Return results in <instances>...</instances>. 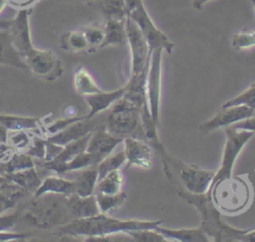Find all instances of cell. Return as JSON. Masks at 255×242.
<instances>
[{"mask_svg":"<svg viewBox=\"0 0 255 242\" xmlns=\"http://www.w3.org/2000/svg\"><path fill=\"white\" fill-rule=\"evenodd\" d=\"M69 1H71V0H69ZM77 1H86V2H92V1H94V0H77Z\"/></svg>","mask_w":255,"mask_h":242,"instance_id":"cell-48","label":"cell"},{"mask_svg":"<svg viewBox=\"0 0 255 242\" xmlns=\"http://www.w3.org/2000/svg\"><path fill=\"white\" fill-rule=\"evenodd\" d=\"M141 111L122 97L110 109L105 126L112 134L124 139L126 137L143 136Z\"/></svg>","mask_w":255,"mask_h":242,"instance_id":"cell-6","label":"cell"},{"mask_svg":"<svg viewBox=\"0 0 255 242\" xmlns=\"http://www.w3.org/2000/svg\"><path fill=\"white\" fill-rule=\"evenodd\" d=\"M124 185V174L122 170L116 169L102 178H100L97 182L95 192L103 193V194H116L123 190Z\"/></svg>","mask_w":255,"mask_h":242,"instance_id":"cell-28","label":"cell"},{"mask_svg":"<svg viewBox=\"0 0 255 242\" xmlns=\"http://www.w3.org/2000/svg\"><path fill=\"white\" fill-rule=\"evenodd\" d=\"M162 49L151 51L149 66L146 74L145 90L149 114L152 120L158 123L161 101V55Z\"/></svg>","mask_w":255,"mask_h":242,"instance_id":"cell-11","label":"cell"},{"mask_svg":"<svg viewBox=\"0 0 255 242\" xmlns=\"http://www.w3.org/2000/svg\"><path fill=\"white\" fill-rule=\"evenodd\" d=\"M178 195L187 203L193 205L200 213V228L208 237L216 242H241L246 230L233 227L222 220V212L213 203L210 195L190 193L186 190L178 191Z\"/></svg>","mask_w":255,"mask_h":242,"instance_id":"cell-4","label":"cell"},{"mask_svg":"<svg viewBox=\"0 0 255 242\" xmlns=\"http://www.w3.org/2000/svg\"><path fill=\"white\" fill-rule=\"evenodd\" d=\"M160 223V220L120 219L100 212L91 217L74 219L56 229V233L61 236L91 238L116 233H128L132 230L155 229Z\"/></svg>","mask_w":255,"mask_h":242,"instance_id":"cell-3","label":"cell"},{"mask_svg":"<svg viewBox=\"0 0 255 242\" xmlns=\"http://www.w3.org/2000/svg\"><path fill=\"white\" fill-rule=\"evenodd\" d=\"M67 198L68 195L58 193L33 196L17 210L18 221L38 230H56L73 220Z\"/></svg>","mask_w":255,"mask_h":242,"instance_id":"cell-2","label":"cell"},{"mask_svg":"<svg viewBox=\"0 0 255 242\" xmlns=\"http://www.w3.org/2000/svg\"><path fill=\"white\" fill-rule=\"evenodd\" d=\"M74 87L76 92L83 98L102 91L92 74L83 66H79L74 73Z\"/></svg>","mask_w":255,"mask_h":242,"instance_id":"cell-25","label":"cell"},{"mask_svg":"<svg viewBox=\"0 0 255 242\" xmlns=\"http://www.w3.org/2000/svg\"><path fill=\"white\" fill-rule=\"evenodd\" d=\"M16 153V149L7 140L0 141V163L9 161Z\"/></svg>","mask_w":255,"mask_h":242,"instance_id":"cell-40","label":"cell"},{"mask_svg":"<svg viewBox=\"0 0 255 242\" xmlns=\"http://www.w3.org/2000/svg\"><path fill=\"white\" fill-rule=\"evenodd\" d=\"M125 2L128 16L139 28L150 50L162 49L170 54L174 45L167 36L156 27L144 6L143 0H125Z\"/></svg>","mask_w":255,"mask_h":242,"instance_id":"cell-8","label":"cell"},{"mask_svg":"<svg viewBox=\"0 0 255 242\" xmlns=\"http://www.w3.org/2000/svg\"><path fill=\"white\" fill-rule=\"evenodd\" d=\"M208 1L210 0H192V7L196 10H200ZM251 2H255V0H251Z\"/></svg>","mask_w":255,"mask_h":242,"instance_id":"cell-44","label":"cell"},{"mask_svg":"<svg viewBox=\"0 0 255 242\" xmlns=\"http://www.w3.org/2000/svg\"><path fill=\"white\" fill-rule=\"evenodd\" d=\"M155 230L161 233L165 238H169L172 240L180 241V242H207L209 241V237L205 234V232L200 228H166L161 227L160 225L155 227Z\"/></svg>","mask_w":255,"mask_h":242,"instance_id":"cell-22","label":"cell"},{"mask_svg":"<svg viewBox=\"0 0 255 242\" xmlns=\"http://www.w3.org/2000/svg\"><path fill=\"white\" fill-rule=\"evenodd\" d=\"M62 47L72 52H84L90 49L82 29L73 30L64 34L62 36Z\"/></svg>","mask_w":255,"mask_h":242,"instance_id":"cell-30","label":"cell"},{"mask_svg":"<svg viewBox=\"0 0 255 242\" xmlns=\"http://www.w3.org/2000/svg\"><path fill=\"white\" fill-rule=\"evenodd\" d=\"M88 5L98 11L106 20H126L128 16L125 0H94L89 2Z\"/></svg>","mask_w":255,"mask_h":242,"instance_id":"cell-23","label":"cell"},{"mask_svg":"<svg viewBox=\"0 0 255 242\" xmlns=\"http://www.w3.org/2000/svg\"><path fill=\"white\" fill-rule=\"evenodd\" d=\"M33 166H35V161L30 155L27 153L17 152L9 161L0 163V175H6Z\"/></svg>","mask_w":255,"mask_h":242,"instance_id":"cell-29","label":"cell"},{"mask_svg":"<svg viewBox=\"0 0 255 242\" xmlns=\"http://www.w3.org/2000/svg\"><path fill=\"white\" fill-rule=\"evenodd\" d=\"M253 5H254V9H255V2H253Z\"/></svg>","mask_w":255,"mask_h":242,"instance_id":"cell-49","label":"cell"},{"mask_svg":"<svg viewBox=\"0 0 255 242\" xmlns=\"http://www.w3.org/2000/svg\"><path fill=\"white\" fill-rule=\"evenodd\" d=\"M128 234L136 242H165L166 238L155 229H141L128 231Z\"/></svg>","mask_w":255,"mask_h":242,"instance_id":"cell-36","label":"cell"},{"mask_svg":"<svg viewBox=\"0 0 255 242\" xmlns=\"http://www.w3.org/2000/svg\"><path fill=\"white\" fill-rule=\"evenodd\" d=\"M12 24V19H0V30H9Z\"/></svg>","mask_w":255,"mask_h":242,"instance_id":"cell-45","label":"cell"},{"mask_svg":"<svg viewBox=\"0 0 255 242\" xmlns=\"http://www.w3.org/2000/svg\"><path fill=\"white\" fill-rule=\"evenodd\" d=\"M18 222V212L13 213H3L0 215V232L10 231Z\"/></svg>","mask_w":255,"mask_h":242,"instance_id":"cell-39","label":"cell"},{"mask_svg":"<svg viewBox=\"0 0 255 242\" xmlns=\"http://www.w3.org/2000/svg\"><path fill=\"white\" fill-rule=\"evenodd\" d=\"M126 163V153L125 150L114 153V154H109L105 158H103L98 164H97V169L99 173V179L108 174L109 172L121 168V166ZM98 179V180H99Z\"/></svg>","mask_w":255,"mask_h":242,"instance_id":"cell-32","label":"cell"},{"mask_svg":"<svg viewBox=\"0 0 255 242\" xmlns=\"http://www.w3.org/2000/svg\"><path fill=\"white\" fill-rule=\"evenodd\" d=\"M231 46L237 51L255 47V31H243L234 34L231 39Z\"/></svg>","mask_w":255,"mask_h":242,"instance_id":"cell-37","label":"cell"},{"mask_svg":"<svg viewBox=\"0 0 255 242\" xmlns=\"http://www.w3.org/2000/svg\"><path fill=\"white\" fill-rule=\"evenodd\" d=\"M163 168L166 176L170 180L173 179V172L177 171L179 180L183 184L185 190L195 194L207 192L215 174V170L187 165L175 159L170 154L163 161Z\"/></svg>","mask_w":255,"mask_h":242,"instance_id":"cell-7","label":"cell"},{"mask_svg":"<svg viewBox=\"0 0 255 242\" xmlns=\"http://www.w3.org/2000/svg\"><path fill=\"white\" fill-rule=\"evenodd\" d=\"M5 176L25 188L29 193H34L42 182L36 165L30 168L6 174Z\"/></svg>","mask_w":255,"mask_h":242,"instance_id":"cell-27","label":"cell"},{"mask_svg":"<svg viewBox=\"0 0 255 242\" xmlns=\"http://www.w3.org/2000/svg\"><path fill=\"white\" fill-rule=\"evenodd\" d=\"M32 158L35 157L39 160H45L46 157V138L34 134L31 146L25 152Z\"/></svg>","mask_w":255,"mask_h":242,"instance_id":"cell-38","label":"cell"},{"mask_svg":"<svg viewBox=\"0 0 255 242\" xmlns=\"http://www.w3.org/2000/svg\"><path fill=\"white\" fill-rule=\"evenodd\" d=\"M75 182V193L80 196H90L95 193L96 185L99 179V173L96 166L72 172Z\"/></svg>","mask_w":255,"mask_h":242,"instance_id":"cell-21","label":"cell"},{"mask_svg":"<svg viewBox=\"0 0 255 242\" xmlns=\"http://www.w3.org/2000/svg\"><path fill=\"white\" fill-rule=\"evenodd\" d=\"M76 187L73 179L66 178L64 175L51 174L45 177L40 186L33 193V196H38L44 193H58L70 195L75 193Z\"/></svg>","mask_w":255,"mask_h":242,"instance_id":"cell-19","label":"cell"},{"mask_svg":"<svg viewBox=\"0 0 255 242\" xmlns=\"http://www.w3.org/2000/svg\"><path fill=\"white\" fill-rule=\"evenodd\" d=\"M125 142L126 168L135 166L141 169H149L152 166V152L150 145L138 137H126Z\"/></svg>","mask_w":255,"mask_h":242,"instance_id":"cell-13","label":"cell"},{"mask_svg":"<svg viewBox=\"0 0 255 242\" xmlns=\"http://www.w3.org/2000/svg\"><path fill=\"white\" fill-rule=\"evenodd\" d=\"M96 118L97 117L88 118L85 116L83 119L74 121L61 131L47 137V139L59 145H65L69 142L75 141L91 133L97 126L100 125L99 121L96 120Z\"/></svg>","mask_w":255,"mask_h":242,"instance_id":"cell-15","label":"cell"},{"mask_svg":"<svg viewBox=\"0 0 255 242\" xmlns=\"http://www.w3.org/2000/svg\"><path fill=\"white\" fill-rule=\"evenodd\" d=\"M146 74H130V77L124 86L125 94L124 98L127 99L129 103L137 107L140 111L148 108L147 98H146V90H145V81Z\"/></svg>","mask_w":255,"mask_h":242,"instance_id":"cell-16","label":"cell"},{"mask_svg":"<svg viewBox=\"0 0 255 242\" xmlns=\"http://www.w3.org/2000/svg\"><path fill=\"white\" fill-rule=\"evenodd\" d=\"M67 201L73 220L91 217L100 213L95 194L90 196H80L73 193L68 195Z\"/></svg>","mask_w":255,"mask_h":242,"instance_id":"cell-18","label":"cell"},{"mask_svg":"<svg viewBox=\"0 0 255 242\" xmlns=\"http://www.w3.org/2000/svg\"><path fill=\"white\" fill-rule=\"evenodd\" d=\"M254 134V131L247 129L235 128L233 126L226 128L220 167L215 170V174L210 186L222 178L230 177L233 175V167L238 155L240 154L247 141L253 137Z\"/></svg>","mask_w":255,"mask_h":242,"instance_id":"cell-9","label":"cell"},{"mask_svg":"<svg viewBox=\"0 0 255 242\" xmlns=\"http://www.w3.org/2000/svg\"><path fill=\"white\" fill-rule=\"evenodd\" d=\"M7 4L10 5L13 8H16L17 10H23V9H30L37 0H6Z\"/></svg>","mask_w":255,"mask_h":242,"instance_id":"cell-41","label":"cell"},{"mask_svg":"<svg viewBox=\"0 0 255 242\" xmlns=\"http://www.w3.org/2000/svg\"><path fill=\"white\" fill-rule=\"evenodd\" d=\"M125 94V88H120L115 91H101L97 94L88 96L85 99L90 110L86 115L88 118H94L100 115L102 112L110 109L118 100H120Z\"/></svg>","mask_w":255,"mask_h":242,"instance_id":"cell-17","label":"cell"},{"mask_svg":"<svg viewBox=\"0 0 255 242\" xmlns=\"http://www.w3.org/2000/svg\"><path fill=\"white\" fill-rule=\"evenodd\" d=\"M94 194L101 213H108L120 207L127 198V194L123 190L116 194H103L99 192H95Z\"/></svg>","mask_w":255,"mask_h":242,"instance_id":"cell-31","label":"cell"},{"mask_svg":"<svg viewBox=\"0 0 255 242\" xmlns=\"http://www.w3.org/2000/svg\"><path fill=\"white\" fill-rule=\"evenodd\" d=\"M0 65L27 70L26 65L13 46L9 30H0Z\"/></svg>","mask_w":255,"mask_h":242,"instance_id":"cell-24","label":"cell"},{"mask_svg":"<svg viewBox=\"0 0 255 242\" xmlns=\"http://www.w3.org/2000/svg\"><path fill=\"white\" fill-rule=\"evenodd\" d=\"M233 106H246L255 111V84L243 91L237 97L227 101L222 105V108Z\"/></svg>","mask_w":255,"mask_h":242,"instance_id":"cell-34","label":"cell"},{"mask_svg":"<svg viewBox=\"0 0 255 242\" xmlns=\"http://www.w3.org/2000/svg\"><path fill=\"white\" fill-rule=\"evenodd\" d=\"M82 31L87 39L90 49L101 48L105 39L104 27H100L97 25H90V26L84 27Z\"/></svg>","mask_w":255,"mask_h":242,"instance_id":"cell-35","label":"cell"},{"mask_svg":"<svg viewBox=\"0 0 255 242\" xmlns=\"http://www.w3.org/2000/svg\"><path fill=\"white\" fill-rule=\"evenodd\" d=\"M0 124L7 130L38 131L40 134L43 127V120L42 118L35 117L0 114Z\"/></svg>","mask_w":255,"mask_h":242,"instance_id":"cell-20","label":"cell"},{"mask_svg":"<svg viewBox=\"0 0 255 242\" xmlns=\"http://www.w3.org/2000/svg\"><path fill=\"white\" fill-rule=\"evenodd\" d=\"M7 132H8V130L0 124V141H6L7 140Z\"/></svg>","mask_w":255,"mask_h":242,"instance_id":"cell-46","label":"cell"},{"mask_svg":"<svg viewBox=\"0 0 255 242\" xmlns=\"http://www.w3.org/2000/svg\"><path fill=\"white\" fill-rule=\"evenodd\" d=\"M207 193L222 213L236 214L242 211L250 201L251 190L240 176L222 178L210 186Z\"/></svg>","mask_w":255,"mask_h":242,"instance_id":"cell-5","label":"cell"},{"mask_svg":"<svg viewBox=\"0 0 255 242\" xmlns=\"http://www.w3.org/2000/svg\"><path fill=\"white\" fill-rule=\"evenodd\" d=\"M235 128H240V129H247V130H251V131H254L255 132V114L244 120V121H241L237 123H234L233 125H231Z\"/></svg>","mask_w":255,"mask_h":242,"instance_id":"cell-42","label":"cell"},{"mask_svg":"<svg viewBox=\"0 0 255 242\" xmlns=\"http://www.w3.org/2000/svg\"><path fill=\"white\" fill-rule=\"evenodd\" d=\"M126 38L130 54V74L147 73L151 50L136 24L126 18Z\"/></svg>","mask_w":255,"mask_h":242,"instance_id":"cell-10","label":"cell"},{"mask_svg":"<svg viewBox=\"0 0 255 242\" xmlns=\"http://www.w3.org/2000/svg\"><path fill=\"white\" fill-rule=\"evenodd\" d=\"M124 139L112 134L107 130L105 122L97 126L90 135L86 151L93 154L99 162L111 154L115 147Z\"/></svg>","mask_w":255,"mask_h":242,"instance_id":"cell-14","label":"cell"},{"mask_svg":"<svg viewBox=\"0 0 255 242\" xmlns=\"http://www.w3.org/2000/svg\"><path fill=\"white\" fill-rule=\"evenodd\" d=\"M7 1L6 0H0V14L5 10V8L7 7Z\"/></svg>","mask_w":255,"mask_h":242,"instance_id":"cell-47","label":"cell"},{"mask_svg":"<svg viewBox=\"0 0 255 242\" xmlns=\"http://www.w3.org/2000/svg\"><path fill=\"white\" fill-rule=\"evenodd\" d=\"M31 9L18 10L12 19L9 34L14 48L20 58L34 76L53 81L60 78L64 72L61 60L51 51L34 46L30 27Z\"/></svg>","mask_w":255,"mask_h":242,"instance_id":"cell-1","label":"cell"},{"mask_svg":"<svg viewBox=\"0 0 255 242\" xmlns=\"http://www.w3.org/2000/svg\"><path fill=\"white\" fill-rule=\"evenodd\" d=\"M105 39L101 48L120 45L127 41L126 38V20L108 19L104 26Z\"/></svg>","mask_w":255,"mask_h":242,"instance_id":"cell-26","label":"cell"},{"mask_svg":"<svg viewBox=\"0 0 255 242\" xmlns=\"http://www.w3.org/2000/svg\"><path fill=\"white\" fill-rule=\"evenodd\" d=\"M255 242V228L251 230H246L241 238V242Z\"/></svg>","mask_w":255,"mask_h":242,"instance_id":"cell-43","label":"cell"},{"mask_svg":"<svg viewBox=\"0 0 255 242\" xmlns=\"http://www.w3.org/2000/svg\"><path fill=\"white\" fill-rule=\"evenodd\" d=\"M33 136L29 130H8L7 141L17 152L25 153L32 144Z\"/></svg>","mask_w":255,"mask_h":242,"instance_id":"cell-33","label":"cell"},{"mask_svg":"<svg viewBox=\"0 0 255 242\" xmlns=\"http://www.w3.org/2000/svg\"><path fill=\"white\" fill-rule=\"evenodd\" d=\"M255 114V111L246 106H233L222 108L211 119L200 124V130L209 132L219 127L230 126L244 121Z\"/></svg>","mask_w":255,"mask_h":242,"instance_id":"cell-12","label":"cell"}]
</instances>
